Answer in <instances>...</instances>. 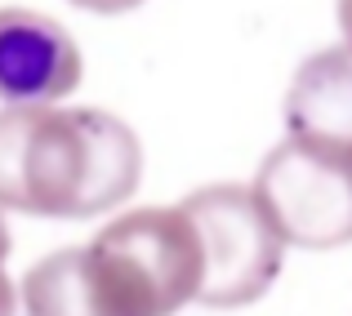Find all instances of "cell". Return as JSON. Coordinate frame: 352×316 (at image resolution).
<instances>
[{
  "label": "cell",
  "instance_id": "52a82bcc",
  "mask_svg": "<svg viewBox=\"0 0 352 316\" xmlns=\"http://www.w3.org/2000/svg\"><path fill=\"white\" fill-rule=\"evenodd\" d=\"M18 308L23 316H125L89 258V245L54 249L27 267L18 285Z\"/></svg>",
  "mask_w": 352,
  "mask_h": 316
},
{
  "label": "cell",
  "instance_id": "277c9868",
  "mask_svg": "<svg viewBox=\"0 0 352 316\" xmlns=\"http://www.w3.org/2000/svg\"><path fill=\"white\" fill-rule=\"evenodd\" d=\"M258 205L285 245L339 249L352 240V161L285 138L263 156L254 174Z\"/></svg>",
  "mask_w": 352,
  "mask_h": 316
},
{
  "label": "cell",
  "instance_id": "7a4b0ae2",
  "mask_svg": "<svg viewBox=\"0 0 352 316\" xmlns=\"http://www.w3.org/2000/svg\"><path fill=\"white\" fill-rule=\"evenodd\" d=\"M89 258L125 316H174L197 303L206 281L201 236L183 205L120 214L89 240Z\"/></svg>",
  "mask_w": 352,
  "mask_h": 316
},
{
  "label": "cell",
  "instance_id": "6da1fadb",
  "mask_svg": "<svg viewBox=\"0 0 352 316\" xmlns=\"http://www.w3.org/2000/svg\"><path fill=\"white\" fill-rule=\"evenodd\" d=\"M143 179V143L103 107L0 111V210L32 218H98Z\"/></svg>",
  "mask_w": 352,
  "mask_h": 316
},
{
  "label": "cell",
  "instance_id": "3957f363",
  "mask_svg": "<svg viewBox=\"0 0 352 316\" xmlns=\"http://www.w3.org/2000/svg\"><path fill=\"white\" fill-rule=\"evenodd\" d=\"M206 254V281L197 303L206 308H250L276 285L285 263V240L272 227L258 196L241 183H210L183 196Z\"/></svg>",
  "mask_w": 352,
  "mask_h": 316
},
{
  "label": "cell",
  "instance_id": "9c48e42d",
  "mask_svg": "<svg viewBox=\"0 0 352 316\" xmlns=\"http://www.w3.org/2000/svg\"><path fill=\"white\" fill-rule=\"evenodd\" d=\"M5 258L9 254H0V316H14L18 312V290H14V281H9V272H5Z\"/></svg>",
  "mask_w": 352,
  "mask_h": 316
},
{
  "label": "cell",
  "instance_id": "8992f818",
  "mask_svg": "<svg viewBox=\"0 0 352 316\" xmlns=\"http://www.w3.org/2000/svg\"><path fill=\"white\" fill-rule=\"evenodd\" d=\"M285 138L352 161V49L330 45L299 63L285 94Z\"/></svg>",
  "mask_w": 352,
  "mask_h": 316
},
{
  "label": "cell",
  "instance_id": "30bf717a",
  "mask_svg": "<svg viewBox=\"0 0 352 316\" xmlns=\"http://www.w3.org/2000/svg\"><path fill=\"white\" fill-rule=\"evenodd\" d=\"M335 14H339V32H344V45L352 49V0H339Z\"/></svg>",
  "mask_w": 352,
  "mask_h": 316
},
{
  "label": "cell",
  "instance_id": "ba28073f",
  "mask_svg": "<svg viewBox=\"0 0 352 316\" xmlns=\"http://www.w3.org/2000/svg\"><path fill=\"white\" fill-rule=\"evenodd\" d=\"M67 5L85 9V14H98V18H116V14H134L147 0H67Z\"/></svg>",
  "mask_w": 352,
  "mask_h": 316
},
{
  "label": "cell",
  "instance_id": "5b68a950",
  "mask_svg": "<svg viewBox=\"0 0 352 316\" xmlns=\"http://www.w3.org/2000/svg\"><path fill=\"white\" fill-rule=\"evenodd\" d=\"M80 71L85 58L58 18L23 5L0 9V103L5 107L58 103L80 85Z\"/></svg>",
  "mask_w": 352,
  "mask_h": 316
}]
</instances>
